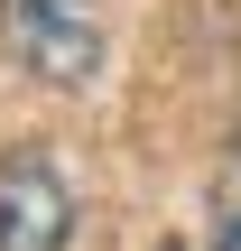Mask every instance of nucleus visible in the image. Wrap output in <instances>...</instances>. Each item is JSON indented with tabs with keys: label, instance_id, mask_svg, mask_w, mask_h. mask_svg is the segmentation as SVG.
<instances>
[{
	"label": "nucleus",
	"instance_id": "nucleus-1",
	"mask_svg": "<svg viewBox=\"0 0 241 251\" xmlns=\"http://www.w3.org/2000/svg\"><path fill=\"white\" fill-rule=\"evenodd\" d=\"M0 37L46 84H93L102 65V0H0Z\"/></svg>",
	"mask_w": 241,
	"mask_h": 251
},
{
	"label": "nucleus",
	"instance_id": "nucleus-2",
	"mask_svg": "<svg viewBox=\"0 0 241 251\" xmlns=\"http://www.w3.org/2000/svg\"><path fill=\"white\" fill-rule=\"evenodd\" d=\"M74 242V196L37 149L0 158V251H65Z\"/></svg>",
	"mask_w": 241,
	"mask_h": 251
},
{
	"label": "nucleus",
	"instance_id": "nucleus-3",
	"mask_svg": "<svg viewBox=\"0 0 241 251\" xmlns=\"http://www.w3.org/2000/svg\"><path fill=\"white\" fill-rule=\"evenodd\" d=\"M214 224H223V251H241V168H223L214 186Z\"/></svg>",
	"mask_w": 241,
	"mask_h": 251
},
{
	"label": "nucleus",
	"instance_id": "nucleus-4",
	"mask_svg": "<svg viewBox=\"0 0 241 251\" xmlns=\"http://www.w3.org/2000/svg\"><path fill=\"white\" fill-rule=\"evenodd\" d=\"M158 251H186V242H158Z\"/></svg>",
	"mask_w": 241,
	"mask_h": 251
}]
</instances>
